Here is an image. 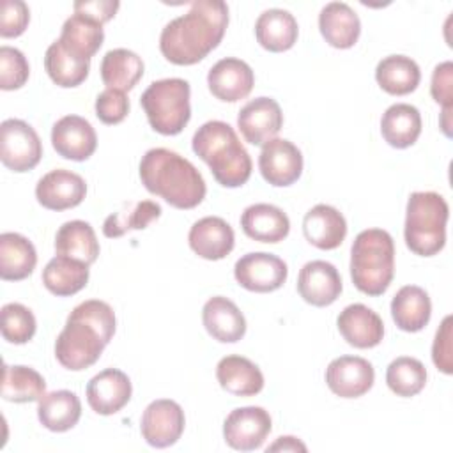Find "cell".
Wrapping results in <instances>:
<instances>
[{"label":"cell","mask_w":453,"mask_h":453,"mask_svg":"<svg viewBox=\"0 0 453 453\" xmlns=\"http://www.w3.org/2000/svg\"><path fill=\"white\" fill-rule=\"evenodd\" d=\"M375 80L391 96H405L416 90L421 80L419 65L405 55L384 57L375 67Z\"/></svg>","instance_id":"d6a6232c"},{"label":"cell","mask_w":453,"mask_h":453,"mask_svg":"<svg viewBox=\"0 0 453 453\" xmlns=\"http://www.w3.org/2000/svg\"><path fill=\"white\" fill-rule=\"evenodd\" d=\"M287 264L265 251H255L242 255L234 265V276L237 283L250 292H273L287 281Z\"/></svg>","instance_id":"9c48e42d"},{"label":"cell","mask_w":453,"mask_h":453,"mask_svg":"<svg viewBox=\"0 0 453 453\" xmlns=\"http://www.w3.org/2000/svg\"><path fill=\"white\" fill-rule=\"evenodd\" d=\"M186 418L182 407L168 398L154 400L142 416V435L154 448H168L175 444L184 432Z\"/></svg>","instance_id":"8fae6325"},{"label":"cell","mask_w":453,"mask_h":453,"mask_svg":"<svg viewBox=\"0 0 453 453\" xmlns=\"http://www.w3.org/2000/svg\"><path fill=\"white\" fill-rule=\"evenodd\" d=\"M269 451H306V446L297 437L285 435V437H278L276 442H273L267 448V453Z\"/></svg>","instance_id":"c3c4849f"},{"label":"cell","mask_w":453,"mask_h":453,"mask_svg":"<svg viewBox=\"0 0 453 453\" xmlns=\"http://www.w3.org/2000/svg\"><path fill=\"white\" fill-rule=\"evenodd\" d=\"M283 126V113L273 97H257L246 103L237 115V127L251 145H265Z\"/></svg>","instance_id":"7c38bea8"},{"label":"cell","mask_w":453,"mask_h":453,"mask_svg":"<svg viewBox=\"0 0 453 453\" xmlns=\"http://www.w3.org/2000/svg\"><path fill=\"white\" fill-rule=\"evenodd\" d=\"M262 177L276 188L294 184L303 172L301 150L285 138H273L262 147L258 156Z\"/></svg>","instance_id":"4fadbf2b"},{"label":"cell","mask_w":453,"mask_h":453,"mask_svg":"<svg viewBox=\"0 0 453 453\" xmlns=\"http://www.w3.org/2000/svg\"><path fill=\"white\" fill-rule=\"evenodd\" d=\"M380 133L395 149L411 147L421 134V115L418 108L407 103L391 104L380 119Z\"/></svg>","instance_id":"f546056e"},{"label":"cell","mask_w":453,"mask_h":453,"mask_svg":"<svg viewBox=\"0 0 453 453\" xmlns=\"http://www.w3.org/2000/svg\"><path fill=\"white\" fill-rule=\"evenodd\" d=\"M273 428L271 416L262 407L234 409L223 423L225 442L237 451H253L264 444Z\"/></svg>","instance_id":"30bf717a"},{"label":"cell","mask_w":453,"mask_h":453,"mask_svg":"<svg viewBox=\"0 0 453 453\" xmlns=\"http://www.w3.org/2000/svg\"><path fill=\"white\" fill-rule=\"evenodd\" d=\"M87 281H88V265L81 260L64 257V255L53 257L42 271L44 287L58 297H65L80 292L87 285Z\"/></svg>","instance_id":"836d02e7"},{"label":"cell","mask_w":453,"mask_h":453,"mask_svg":"<svg viewBox=\"0 0 453 453\" xmlns=\"http://www.w3.org/2000/svg\"><path fill=\"white\" fill-rule=\"evenodd\" d=\"M303 234L306 241L315 248L334 250L343 242L347 235V221L338 209L319 203L304 214Z\"/></svg>","instance_id":"7402d4cb"},{"label":"cell","mask_w":453,"mask_h":453,"mask_svg":"<svg viewBox=\"0 0 453 453\" xmlns=\"http://www.w3.org/2000/svg\"><path fill=\"white\" fill-rule=\"evenodd\" d=\"M143 76V60L131 50H110L101 60V80L108 88L131 90Z\"/></svg>","instance_id":"d590c367"},{"label":"cell","mask_w":453,"mask_h":453,"mask_svg":"<svg viewBox=\"0 0 453 453\" xmlns=\"http://www.w3.org/2000/svg\"><path fill=\"white\" fill-rule=\"evenodd\" d=\"M216 379L219 386L235 396H253L264 388V375L260 368L242 356H225L216 366Z\"/></svg>","instance_id":"484cf974"},{"label":"cell","mask_w":453,"mask_h":453,"mask_svg":"<svg viewBox=\"0 0 453 453\" xmlns=\"http://www.w3.org/2000/svg\"><path fill=\"white\" fill-rule=\"evenodd\" d=\"M58 41L69 53L83 60H90L104 41L103 25L88 16L74 12L64 21Z\"/></svg>","instance_id":"1f68e13d"},{"label":"cell","mask_w":453,"mask_h":453,"mask_svg":"<svg viewBox=\"0 0 453 453\" xmlns=\"http://www.w3.org/2000/svg\"><path fill=\"white\" fill-rule=\"evenodd\" d=\"M336 326L343 340L356 349H372L384 336L382 319L361 303L345 306L336 319Z\"/></svg>","instance_id":"ffe728a7"},{"label":"cell","mask_w":453,"mask_h":453,"mask_svg":"<svg viewBox=\"0 0 453 453\" xmlns=\"http://www.w3.org/2000/svg\"><path fill=\"white\" fill-rule=\"evenodd\" d=\"M189 248L205 260H221L232 250L235 235L232 226L218 216H205L189 228Z\"/></svg>","instance_id":"44dd1931"},{"label":"cell","mask_w":453,"mask_h":453,"mask_svg":"<svg viewBox=\"0 0 453 453\" xmlns=\"http://www.w3.org/2000/svg\"><path fill=\"white\" fill-rule=\"evenodd\" d=\"M255 83V74L251 67L234 57L218 60L207 74V85L211 94L225 103H235L244 99Z\"/></svg>","instance_id":"e0dca14e"},{"label":"cell","mask_w":453,"mask_h":453,"mask_svg":"<svg viewBox=\"0 0 453 453\" xmlns=\"http://www.w3.org/2000/svg\"><path fill=\"white\" fill-rule=\"evenodd\" d=\"M30 67L25 55L12 46L0 48V88L16 90L28 80Z\"/></svg>","instance_id":"b9f144b4"},{"label":"cell","mask_w":453,"mask_h":453,"mask_svg":"<svg viewBox=\"0 0 453 453\" xmlns=\"http://www.w3.org/2000/svg\"><path fill=\"white\" fill-rule=\"evenodd\" d=\"M37 416L44 428L51 432H67L80 421V398L67 389L44 393L37 405Z\"/></svg>","instance_id":"4dcf8cb0"},{"label":"cell","mask_w":453,"mask_h":453,"mask_svg":"<svg viewBox=\"0 0 453 453\" xmlns=\"http://www.w3.org/2000/svg\"><path fill=\"white\" fill-rule=\"evenodd\" d=\"M451 110H453V108H442L441 120H439L441 129H442V133H444L448 138L451 136Z\"/></svg>","instance_id":"681fc988"},{"label":"cell","mask_w":453,"mask_h":453,"mask_svg":"<svg viewBox=\"0 0 453 453\" xmlns=\"http://www.w3.org/2000/svg\"><path fill=\"white\" fill-rule=\"evenodd\" d=\"M30 19L28 5L21 0H4L0 7V35L18 37L25 32Z\"/></svg>","instance_id":"ee69618b"},{"label":"cell","mask_w":453,"mask_h":453,"mask_svg":"<svg viewBox=\"0 0 453 453\" xmlns=\"http://www.w3.org/2000/svg\"><path fill=\"white\" fill-rule=\"evenodd\" d=\"M207 333L221 343H235L246 333V320L234 301L223 296L211 297L202 310Z\"/></svg>","instance_id":"603a6c76"},{"label":"cell","mask_w":453,"mask_h":453,"mask_svg":"<svg viewBox=\"0 0 453 453\" xmlns=\"http://www.w3.org/2000/svg\"><path fill=\"white\" fill-rule=\"evenodd\" d=\"M375 372L372 363L359 356H340L326 368L327 388L342 398H357L373 386Z\"/></svg>","instance_id":"5bb4252c"},{"label":"cell","mask_w":453,"mask_h":453,"mask_svg":"<svg viewBox=\"0 0 453 453\" xmlns=\"http://www.w3.org/2000/svg\"><path fill=\"white\" fill-rule=\"evenodd\" d=\"M448 202L434 191H416L407 200L405 244L419 257H432L446 244Z\"/></svg>","instance_id":"8992f818"},{"label":"cell","mask_w":453,"mask_h":453,"mask_svg":"<svg viewBox=\"0 0 453 453\" xmlns=\"http://www.w3.org/2000/svg\"><path fill=\"white\" fill-rule=\"evenodd\" d=\"M119 7H120V4L113 2V0H80V2H74V12L88 16V18H92L94 21H97L101 25L110 21L115 16Z\"/></svg>","instance_id":"7dc6e473"},{"label":"cell","mask_w":453,"mask_h":453,"mask_svg":"<svg viewBox=\"0 0 453 453\" xmlns=\"http://www.w3.org/2000/svg\"><path fill=\"white\" fill-rule=\"evenodd\" d=\"M161 216L159 203L152 200L136 202L127 211H119L110 214L103 223V234L110 239L120 237L129 230H143L147 225Z\"/></svg>","instance_id":"ab89813d"},{"label":"cell","mask_w":453,"mask_h":453,"mask_svg":"<svg viewBox=\"0 0 453 453\" xmlns=\"http://www.w3.org/2000/svg\"><path fill=\"white\" fill-rule=\"evenodd\" d=\"M37 264L34 244L16 232L0 235V278L5 281H19L32 274Z\"/></svg>","instance_id":"83f0119b"},{"label":"cell","mask_w":453,"mask_h":453,"mask_svg":"<svg viewBox=\"0 0 453 453\" xmlns=\"http://www.w3.org/2000/svg\"><path fill=\"white\" fill-rule=\"evenodd\" d=\"M42 156L35 129L19 119H7L0 126V159L12 172L32 170Z\"/></svg>","instance_id":"ba28073f"},{"label":"cell","mask_w":453,"mask_h":453,"mask_svg":"<svg viewBox=\"0 0 453 453\" xmlns=\"http://www.w3.org/2000/svg\"><path fill=\"white\" fill-rule=\"evenodd\" d=\"M322 37L333 48H352L361 34V21L354 9L345 2H329L319 14Z\"/></svg>","instance_id":"cb8c5ba5"},{"label":"cell","mask_w":453,"mask_h":453,"mask_svg":"<svg viewBox=\"0 0 453 453\" xmlns=\"http://www.w3.org/2000/svg\"><path fill=\"white\" fill-rule=\"evenodd\" d=\"M46 393V382L39 372L23 365H4L0 395L7 402L27 403L39 402Z\"/></svg>","instance_id":"74e56055"},{"label":"cell","mask_w":453,"mask_h":453,"mask_svg":"<svg viewBox=\"0 0 453 453\" xmlns=\"http://www.w3.org/2000/svg\"><path fill=\"white\" fill-rule=\"evenodd\" d=\"M44 67L53 83L64 88H71L85 81V78L88 76L90 60H83L69 53L57 39L46 50Z\"/></svg>","instance_id":"8d00e7d4"},{"label":"cell","mask_w":453,"mask_h":453,"mask_svg":"<svg viewBox=\"0 0 453 453\" xmlns=\"http://www.w3.org/2000/svg\"><path fill=\"white\" fill-rule=\"evenodd\" d=\"M299 27L296 18L285 9H267L255 23V35L258 44L273 53L287 51L297 41Z\"/></svg>","instance_id":"4316f807"},{"label":"cell","mask_w":453,"mask_h":453,"mask_svg":"<svg viewBox=\"0 0 453 453\" xmlns=\"http://www.w3.org/2000/svg\"><path fill=\"white\" fill-rule=\"evenodd\" d=\"M51 143L58 156L73 161H85L94 154L97 136L88 120L80 115H65L53 124Z\"/></svg>","instance_id":"2e32d148"},{"label":"cell","mask_w":453,"mask_h":453,"mask_svg":"<svg viewBox=\"0 0 453 453\" xmlns=\"http://www.w3.org/2000/svg\"><path fill=\"white\" fill-rule=\"evenodd\" d=\"M432 359L434 365L446 375L453 372L451 361V317H444L442 324L435 333V340L432 345Z\"/></svg>","instance_id":"f6af8a7d"},{"label":"cell","mask_w":453,"mask_h":453,"mask_svg":"<svg viewBox=\"0 0 453 453\" xmlns=\"http://www.w3.org/2000/svg\"><path fill=\"white\" fill-rule=\"evenodd\" d=\"M140 179L145 189L175 209H193L205 198L202 173L191 161L170 149H150L142 156Z\"/></svg>","instance_id":"3957f363"},{"label":"cell","mask_w":453,"mask_h":453,"mask_svg":"<svg viewBox=\"0 0 453 453\" xmlns=\"http://www.w3.org/2000/svg\"><path fill=\"white\" fill-rule=\"evenodd\" d=\"M115 333V313L99 299L80 303L55 340L57 361L73 372L92 366Z\"/></svg>","instance_id":"7a4b0ae2"},{"label":"cell","mask_w":453,"mask_h":453,"mask_svg":"<svg viewBox=\"0 0 453 453\" xmlns=\"http://www.w3.org/2000/svg\"><path fill=\"white\" fill-rule=\"evenodd\" d=\"M432 315L428 294L418 285L402 287L391 301V317L395 324L407 333L421 331Z\"/></svg>","instance_id":"f1b7e54d"},{"label":"cell","mask_w":453,"mask_h":453,"mask_svg":"<svg viewBox=\"0 0 453 453\" xmlns=\"http://www.w3.org/2000/svg\"><path fill=\"white\" fill-rule=\"evenodd\" d=\"M395 273V242L380 228H368L356 235L350 248V278L366 296L388 290Z\"/></svg>","instance_id":"5b68a950"},{"label":"cell","mask_w":453,"mask_h":453,"mask_svg":"<svg viewBox=\"0 0 453 453\" xmlns=\"http://www.w3.org/2000/svg\"><path fill=\"white\" fill-rule=\"evenodd\" d=\"M129 377L117 368H106L94 375L87 384V402L97 414L110 416L119 412L131 398Z\"/></svg>","instance_id":"d6986e66"},{"label":"cell","mask_w":453,"mask_h":453,"mask_svg":"<svg viewBox=\"0 0 453 453\" xmlns=\"http://www.w3.org/2000/svg\"><path fill=\"white\" fill-rule=\"evenodd\" d=\"M299 296L313 306H329L342 294V278L338 269L326 260L304 264L297 276Z\"/></svg>","instance_id":"ac0fdd59"},{"label":"cell","mask_w":453,"mask_h":453,"mask_svg":"<svg viewBox=\"0 0 453 453\" xmlns=\"http://www.w3.org/2000/svg\"><path fill=\"white\" fill-rule=\"evenodd\" d=\"M228 7L221 0H196L189 11L161 30L159 50L175 65H193L205 58L223 39Z\"/></svg>","instance_id":"6da1fadb"},{"label":"cell","mask_w":453,"mask_h":453,"mask_svg":"<svg viewBox=\"0 0 453 453\" xmlns=\"http://www.w3.org/2000/svg\"><path fill=\"white\" fill-rule=\"evenodd\" d=\"M87 195V184L81 175L71 170H51L42 175L35 186L37 202L50 211H65L80 205Z\"/></svg>","instance_id":"9a60e30c"},{"label":"cell","mask_w":453,"mask_h":453,"mask_svg":"<svg viewBox=\"0 0 453 453\" xmlns=\"http://www.w3.org/2000/svg\"><path fill=\"white\" fill-rule=\"evenodd\" d=\"M386 382L395 395L403 398L414 396L426 384V368L416 357H396L389 363L386 370Z\"/></svg>","instance_id":"f35d334b"},{"label":"cell","mask_w":453,"mask_h":453,"mask_svg":"<svg viewBox=\"0 0 453 453\" xmlns=\"http://www.w3.org/2000/svg\"><path fill=\"white\" fill-rule=\"evenodd\" d=\"M195 154L207 163L214 179L225 188H239L251 175V157L234 127L223 120L202 124L191 140Z\"/></svg>","instance_id":"277c9868"},{"label":"cell","mask_w":453,"mask_h":453,"mask_svg":"<svg viewBox=\"0 0 453 453\" xmlns=\"http://www.w3.org/2000/svg\"><path fill=\"white\" fill-rule=\"evenodd\" d=\"M55 250L57 255L71 257L90 265L97 260L99 242L94 228L87 221L73 219L58 228L55 235Z\"/></svg>","instance_id":"e575fe53"},{"label":"cell","mask_w":453,"mask_h":453,"mask_svg":"<svg viewBox=\"0 0 453 453\" xmlns=\"http://www.w3.org/2000/svg\"><path fill=\"white\" fill-rule=\"evenodd\" d=\"M129 113V99L122 90L106 88L96 97V115L103 124H119Z\"/></svg>","instance_id":"7bdbcfd3"},{"label":"cell","mask_w":453,"mask_h":453,"mask_svg":"<svg viewBox=\"0 0 453 453\" xmlns=\"http://www.w3.org/2000/svg\"><path fill=\"white\" fill-rule=\"evenodd\" d=\"M430 94L439 104H442V108H453V64L449 60L435 65Z\"/></svg>","instance_id":"bcb514c9"},{"label":"cell","mask_w":453,"mask_h":453,"mask_svg":"<svg viewBox=\"0 0 453 453\" xmlns=\"http://www.w3.org/2000/svg\"><path fill=\"white\" fill-rule=\"evenodd\" d=\"M242 232L260 242H280L290 232L288 216L276 205L253 203L241 214Z\"/></svg>","instance_id":"d4e9b609"},{"label":"cell","mask_w":453,"mask_h":453,"mask_svg":"<svg viewBox=\"0 0 453 453\" xmlns=\"http://www.w3.org/2000/svg\"><path fill=\"white\" fill-rule=\"evenodd\" d=\"M189 94V83L182 78L152 81L140 97L150 127L165 136L179 134L191 117Z\"/></svg>","instance_id":"52a82bcc"},{"label":"cell","mask_w":453,"mask_h":453,"mask_svg":"<svg viewBox=\"0 0 453 453\" xmlns=\"http://www.w3.org/2000/svg\"><path fill=\"white\" fill-rule=\"evenodd\" d=\"M2 336L9 343L21 345L32 340L35 334V317L34 313L19 304V303H7L2 306Z\"/></svg>","instance_id":"60d3db41"}]
</instances>
